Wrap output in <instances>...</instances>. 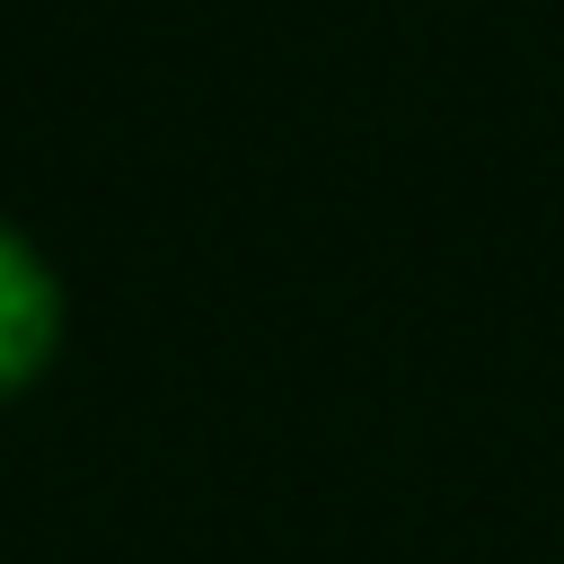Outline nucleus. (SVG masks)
Returning <instances> with one entry per match:
<instances>
[{"label":"nucleus","mask_w":564,"mask_h":564,"mask_svg":"<svg viewBox=\"0 0 564 564\" xmlns=\"http://www.w3.org/2000/svg\"><path fill=\"white\" fill-rule=\"evenodd\" d=\"M62 344V282L53 264L0 220V397H18Z\"/></svg>","instance_id":"1"}]
</instances>
